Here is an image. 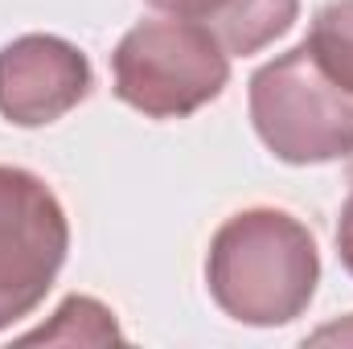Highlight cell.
<instances>
[{"label":"cell","instance_id":"cell-1","mask_svg":"<svg viewBox=\"0 0 353 349\" xmlns=\"http://www.w3.org/2000/svg\"><path fill=\"white\" fill-rule=\"evenodd\" d=\"M321 283L312 230L275 206L230 214L205 251V288L214 304L251 329H275L308 312Z\"/></svg>","mask_w":353,"mask_h":349},{"label":"cell","instance_id":"cell-2","mask_svg":"<svg viewBox=\"0 0 353 349\" xmlns=\"http://www.w3.org/2000/svg\"><path fill=\"white\" fill-rule=\"evenodd\" d=\"M230 83V54L222 41L181 17L132 25L111 54L115 99L148 119H185L214 103Z\"/></svg>","mask_w":353,"mask_h":349},{"label":"cell","instance_id":"cell-3","mask_svg":"<svg viewBox=\"0 0 353 349\" xmlns=\"http://www.w3.org/2000/svg\"><path fill=\"white\" fill-rule=\"evenodd\" d=\"M251 123L283 165H329L353 144V94L312 58L308 41L263 62L251 74Z\"/></svg>","mask_w":353,"mask_h":349},{"label":"cell","instance_id":"cell-4","mask_svg":"<svg viewBox=\"0 0 353 349\" xmlns=\"http://www.w3.org/2000/svg\"><path fill=\"white\" fill-rule=\"evenodd\" d=\"M70 255V222L58 193L29 169L0 165V329L25 321Z\"/></svg>","mask_w":353,"mask_h":349},{"label":"cell","instance_id":"cell-5","mask_svg":"<svg viewBox=\"0 0 353 349\" xmlns=\"http://www.w3.org/2000/svg\"><path fill=\"white\" fill-rule=\"evenodd\" d=\"M94 87L87 54L54 33H25L0 50V115L17 128H46L70 115Z\"/></svg>","mask_w":353,"mask_h":349},{"label":"cell","instance_id":"cell-6","mask_svg":"<svg viewBox=\"0 0 353 349\" xmlns=\"http://www.w3.org/2000/svg\"><path fill=\"white\" fill-rule=\"evenodd\" d=\"M300 17V0H230L222 21L210 29L230 58H251L279 41Z\"/></svg>","mask_w":353,"mask_h":349},{"label":"cell","instance_id":"cell-7","mask_svg":"<svg viewBox=\"0 0 353 349\" xmlns=\"http://www.w3.org/2000/svg\"><path fill=\"white\" fill-rule=\"evenodd\" d=\"M25 346L33 341H62V346H107V341H119V325H115V312L90 296H66L54 312L50 325L33 329L21 337Z\"/></svg>","mask_w":353,"mask_h":349},{"label":"cell","instance_id":"cell-8","mask_svg":"<svg viewBox=\"0 0 353 349\" xmlns=\"http://www.w3.org/2000/svg\"><path fill=\"white\" fill-rule=\"evenodd\" d=\"M308 50L321 70L353 94V0H333L316 12L308 29Z\"/></svg>","mask_w":353,"mask_h":349},{"label":"cell","instance_id":"cell-9","mask_svg":"<svg viewBox=\"0 0 353 349\" xmlns=\"http://www.w3.org/2000/svg\"><path fill=\"white\" fill-rule=\"evenodd\" d=\"M148 4L169 17H181V21H197L205 29H214L222 21V12L230 8V0H148Z\"/></svg>","mask_w":353,"mask_h":349},{"label":"cell","instance_id":"cell-10","mask_svg":"<svg viewBox=\"0 0 353 349\" xmlns=\"http://www.w3.org/2000/svg\"><path fill=\"white\" fill-rule=\"evenodd\" d=\"M345 177H350V197L341 201V218H337V255L353 275V144L345 152Z\"/></svg>","mask_w":353,"mask_h":349}]
</instances>
